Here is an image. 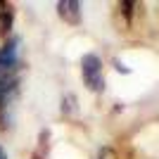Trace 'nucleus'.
I'll use <instances>...</instances> for the list:
<instances>
[{
  "label": "nucleus",
  "mask_w": 159,
  "mask_h": 159,
  "mask_svg": "<svg viewBox=\"0 0 159 159\" xmlns=\"http://www.w3.org/2000/svg\"><path fill=\"white\" fill-rule=\"evenodd\" d=\"M81 74H83V83L88 86V90H93V93L105 90V74H102V62H100L98 55H93V52L83 55Z\"/></svg>",
  "instance_id": "nucleus-1"
},
{
  "label": "nucleus",
  "mask_w": 159,
  "mask_h": 159,
  "mask_svg": "<svg viewBox=\"0 0 159 159\" xmlns=\"http://www.w3.org/2000/svg\"><path fill=\"white\" fill-rule=\"evenodd\" d=\"M17 45H19V40L10 38L0 48V76H14V71H17Z\"/></svg>",
  "instance_id": "nucleus-2"
},
{
  "label": "nucleus",
  "mask_w": 159,
  "mask_h": 159,
  "mask_svg": "<svg viewBox=\"0 0 159 159\" xmlns=\"http://www.w3.org/2000/svg\"><path fill=\"white\" fill-rule=\"evenodd\" d=\"M57 14L66 24H81V5L76 0H62V2H57Z\"/></svg>",
  "instance_id": "nucleus-3"
},
{
  "label": "nucleus",
  "mask_w": 159,
  "mask_h": 159,
  "mask_svg": "<svg viewBox=\"0 0 159 159\" xmlns=\"http://www.w3.org/2000/svg\"><path fill=\"white\" fill-rule=\"evenodd\" d=\"M12 21H14V10H12V5H10V2H5V0H0V36L10 33Z\"/></svg>",
  "instance_id": "nucleus-4"
},
{
  "label": "nucleus",
  "mask_w": 159,
  "mask_h": 159,
  "mask_svg": "<svg viewBox=\"0 0 159 159\" xmlns=\"http://www.w3.org/2000/svg\"><path fill=\"white\" fill-rule=\"evenodd\" d=\"M14 86H17V79H14V76H0V102L7 100L14 93Z\"/></svg>",
  "instance_id": "nucleus-5"
},
{
  "label": "nucleus",
  "mask_w": 159,
  "mask_h": 159,
  "mask_svg": "<svg viewBox=\"0 0 159 159\" xmlns=\"http://www.w3.org/2000/svg\"><path fill=\"white\" fill-rule=\"evenodd\" d=\"M100 159H116V154H114L109 147H105V150H100Z\"/></svg>",
  "instance_id": "nucleus-6"
},
{
  "label": "nucleus",
  "mask_w": 159,
  "mask_h": 159,
  "mask_svg": "<svg viewBox=\"0 0 159 159\" xmlns=\"http://www.w3.org/2000/svg\"><path fill=\"white\" fill-rule=\"evenodd\" d=\"M0 159H7V154H5V150L0 147Z\"/></svg>",
  "instance_id": "nucleus-7"
}]
</instances>
